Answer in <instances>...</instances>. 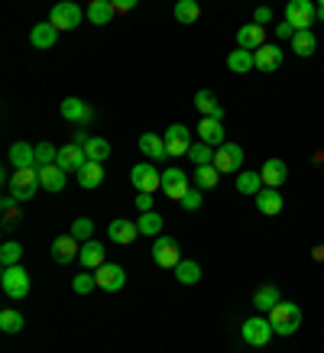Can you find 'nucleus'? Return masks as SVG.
<instances>
[{"mask_svg": "<svg viewBox=\"0 0 324 353\" xmlns=\"http://www.w3.org/2000/svg\"><path fill=\"white\" fill-rule=\"evenodd\" d=\"M243 165V150L237 143H227V146H217L214 152V169L217 172H237Z\"/></svg>", "mask_w": 324, "mask_h": 353, "instance_id": "2eb2a0df", "label": "nucleus"}, {"mask_svg": "<svg viewBox=\"0 0 324 353\" xmlns=\"http://www.w3.org/2000/svg\"><path fill=\"white\" fill-rule=\"evenodd\" d=\"M20 259H23V246L17 243V240H7V243L0 246V266L7 269V266H20Z\"/></svg>", "mask_w": 324, "mask_h": 353, "instance_id": "ea45409f", "label": "nucleus"}, {"mask_svg": "<svg viewBox=\"0 0 324 353\" xmlns=\"http://www.w3.org/2000/svg\"><path fill=\"white\" fill-rule=\"evenodd\" d=\"M253 62H256L259 72H279L282 68V49L276 43H266L263 49L253 52Z\"/></svg>", "mask_w": 324, "mask_h": 353, "instance_id": "a211bd4d", "label": "nucleus"}, {"mask_svg": "<svg viewBox=\"0 0 324 353\" xmlns=\"http://www.w3.org/2000/svg\"><path fill=\"white\" fill-rule=\"evenodd\" d=\"M85 17L94 23V26H108V23L114 20V7H110V0H94V3H88Z\"/></svg>", "mask_w": 324, "mask_h": 353, "instance_id": "cd10ccee", "label": "nucleus"}, {"mask_svg": "<svg viewBox=\"0 0 324 353\" xmlns=\"http://www.w3.org/2000/svg\"><path fill=\"white\" fill-rule=\"evenodd\" d=\"M65 175H68V172H62L59 165H49V169H39V182H43L45 192H62Z\"/></svg>", "mask_w": 324, "mask_h": 353, "instance_id": "c85d7f7f", "label": "nucleus"}, {"mask_svg": "<svg viewBox=\"0 0 324 353\" xmlns=\"http://www.w3.org/2000/svg\"><path fill=\"white\" fill-rule=\"evenodd\" d=\"M318 20H324V0L318 3Z\"/></svg>", "mask_w": 324, "mask_h": 353, "instance_id": "864d4df0", "label": "nucleus"}, {"mask_svg": "<svg viewBox=\"0 0 324 353\" xmlns=\"http://www.w3.org/2000/svg\"><path fill=\"white\" fill-rule=\"evenodd\" d=\"M198 137L207 146H224V123L214 117H201L198 120Z\"/></svg>", "mask_w": 324, "mask_h": 353, "instance_id": "aec40b11", "label": "nucleus"}, {"mask_svg": "<svg viewBox=\"0 0 324 353\" xmlns=\"http://www.w3.org/2000/svg\"><path fill=\"white\" fill-rule=\"evenodd\" d=\"M175 279H179L182 285H194V282L201 279V266H198L194 259H182V263L175 266Z\"/></svg>", "mask_w": 324, "mask_h": 353, "instance_id": "c9c22d12", "label": "nucleus"}, {"mask_svg": "<svg viewBox=\"0 0 324 353\" xmlns=\"http://www.w3.org/2000/svg\"><path fill=\"white\" fill-rule=\"evenodd\" d=\"M23 314L20 311H13V308H3L0 311V331L3 334H20L23 331Z\"/></svg>", "mask_w": 324, "mask_h": 353, "instance_id": "58836bf2", "label": "nucleus"}, {"mask_svg": "<svg viewBox=\"0 0 324 353\" xmlns=\"http://www.w3.org/2000/svg\"><path fill=\"white\" fill-rule=\"evenodd\" d=\"M198 17H201V3H198V0H179V3H175V20L179 23L188 26V23H194Z\"/></svg>", "mask_w": 324, "mask_h": 353, "instance_id": "f704fd0d", "label": "nucleus"}, {"mask_svg": "<svg viewBox=\"0 0 324 353\" xmlns=\"http://www.w3.org/2000/svg\"><path fill=\"white\" fill-rule=\"evenodd\" d=\"M162 192L169 194L172 201L182 204V198L188 194V175H185L182 169H162Z\"/></svg>", "mask_w": 324, "mask_h": 353, "instance_id": "f8f14e48", "label": "nucleus"}, {"mask_svg": "<svg viewBox=\"0 0 324 353\" xmlns=\"http://www.w3.org/2000/svg\"><path fill=\"white\" fill-rule=\"evenodd\" d=\"M81 20H88L85 10L78 7V3H72V0H62V3H55L52 10H49V23H52L55 30H75Z\"/></svg>", "mask_w": 324, "mask_h": 353, "instance_id": "39448f33", "label": "nucleus"}, {"mask_svg": "<svg viewBox=\"0 0 324 353\" xmlns=\"http://www.w3.org/2000/svg\"><path fill=\"white\" fill-rule=\"evenodd\" d=\"M59 110H62V117L68 120V123H78V127L91 123V117H94V108H91L88 101H81V97H65Z\"/></svg>", "mask_w": 324, "mask_h": 353, "instance_id": "9d476101", "label": "nucleus"}, {"mask_svg": "<svg viewBox=\"0 0 324 353\" xmlns=\"http://www.w3.org/2000/svg\"><path fill=\"white\" fill-rule=\"evenodd\" d=\"M136 208H140V214H150L152 211V194H140V198H136Z\"/></svg>", "mask_w": 324, "mask_h": 353, "instance_id": "3c124183", "label": "nucleus"}, {"mask_svg": "<svg viewBox=\"0 0 324 353\" xmlns=\"http://www.w3.org/2000/svg\"><path fill=\"white\" fill-rule=\"evenodd\" d=\"M214 146H207V143H194L192 150H188V159L194 162V169H201V165H214Z\"/></svg>", "mask_w": 324, "mask_h": 353, "instance_id": "4c0bfd02", "label": "nucleus"}, {"mask_svg": "<svg viewBox=\"0 0 324 353\" xmlns=\"http://www.w3.org/2000/svg\"><path fill=\"white\" fill-rule=\"evenodd\" d=\"M152 259H156V266L162 269H175L182 263V250L175 243V236H156V243H152Z\"/></svg>", "mask_w": 324, "mask_h": 353, "instance_id": "0eeeda50", "label": "nucleus"}, {"mask_svg": "<svg viewBox=\"0 0 324 353\" xmlns=\"http://www.w3.org/2000/svg\"><path fill=\"white\" fill-rule=\"evenodd\" d=\"M10 162L13 169H36V146H30V143H13L10 146Z\"/></svg>", "mask_w": 324, "mask_h": 353, "instance_id": "393cba45", "label": "nucleus"}, {"mask_svg": "<svg viewBox=\"0 0 324 353\" xmlns=\"http://www.w3.org/2000/svg\"><path fill=\"white\" fill-rule=\"evenodd\" d=\"M39 188H43V182H39V169H17L10 175V194L17 198V201H30V198H36Z\"/></svg>", "mask_w": 324, "mask_h": 353, "instance_id": "20e7f679", "label": "nucleus"}, {"mask_svg": "<svg viewBox=\"0 0 324 353\" xmlns=\"http://www.w3.org/2000/svg\"><path fill=\"white\" fill-rule=\"evenodd\" d=\"M266 46V26L259 23H247L237 30V49H247V52H256Z\"/></svg>", "mask_w": 324, "mask_h": 353, "instance_id": "4468645a", "label": "nucleus"}, {"mask_svg": "<svg viewBox=\"0 0 324 353\" xmlns=\"http://www.w3.org/2000/svg\"><path fill=\"white\" fill-rule=\"evenodd\" d=\"M0 211H3V227H13L20 221V201H17L13 194H7V198L0 201Z\"/></svg>", "mask_w": 324, "mask_h": 353, "instance_id": "c03bdc74", "label": "nucleus"}, {"mask_svg": "<svg viewBox=\"0 0 324 353\" xmlns=\"http://www.w3.org/2000/svg\"><path fill=\"white\" fill-rule=\"evenodd\" d=\"M97 289V279H94V272H78L75 279H72V292L75 295H88V292H94Z\"/></svg>", "mask_w": 324, "mask_h": 353, "instance_id": "a18cd8bd", "label": "nucleus"}, {"mask_svg": "<svg viewBox=\"0 0 324 353\" xmlns=\"http://www.w3.org/2000/svg\"><path fill=\"white\" fill-rule=\"evenodd\" d=\"M314 49H318V39H314L312 30H298V32H295V39H292V52L305 59V55H312Z\"/></svg>", "mask_w": 324, "mask_h": 353, "instance_id": "2f4dec72", "label": "nucleus"}, {"mask_svg": "<svg viewBox=\"0 0 324 353\" xmlns=\"http://www.w3.org/2000/svg\"><path fill=\"white\" fill-rule=\"evenodd\" d=\"M237 192L256 198V194L263 192V175H259V172H240L237 175Z\"/></svg>", "mask_w": 324, "mask_h": 353, "instance_id": "c756f323", "label": "nucleus"}, {"mask_svg": "<svg viewBox=\"0 0 324 353\" xmlns=\"http://www.w3.org/2000/svg\"><path fill=\"white\" fill-rule=\"evenodd\" d=\"M140 152L150 162L169 159V150H165V137H156V133H143L140 137Z\"/></svg>", "mask_w": 324, "mask_h": 353, "instance_id": "412c9836", "label": "nucleus"}, {"mask_svg": "<svg viewBox=\"0 0 324 353\" xmlns=\"http://www.w3.org/2000/svg\"><path fill=\"white\" fill-rule=\"evenodd\" d=\"M78 263H81L88 272H97V269L108 263V259H104V243H101V240H88V243H81V256H78Z\"/></svg>", "mask_w": 324, "mask_h": 353, "instance_id": "6ab92c4d", "label": "nucleus"}, {"mask_svg": "<svg viewBox=\"0 0 324 353\" xmlns=\"http://www.w3.org/2000/svg\"><path fill=\"white\" fill-rule=\"evenodd\" d=\"M295 32H298V30H295L289 20H282L279 26H276V36H279V39H295Z\"/></svg>", "mask_w": 324, "mask_h": 353, "instance_id": "09e8293b", "label": "nucleus"}, {"mask_svg": "<svg viewBox=\"0 0 324 353\" xmlns=\"http://www.w3.org/2000/svg\"><path fill=\"white\" fill-rule=\"evenodd\" d=\"M81 256V243H78L72 234H62V236H55L52 240V259L55 263H72V259Z\"/></svg>", "mask_w": 324, "mask_h": 353, "instance_id": "dca6fc26", "label": "nucleus"}, {"mask_svg": "<svg viewBox=\"0 0 324 353\" xmlns=\"http://www.w3.org/2000/svg\"><path fill=\"white\" fill-rule=\"evenodd\" d=\"M101 182H104V169H101V162H88L85 169L78 172V185H81V188H97Z\"/></svg>", "mask_w": 324, "mask_h": 353, "instance_id": "72a5a7b5", "label": "nucleus"}, {"mask_svg": "<svg viewBox=\"0 0 324 353\" xmlns=\"http://www.w3.org/2000/svg\"><path fill=\"white\" fill-rule=\"evenodd\" d=\"M0 289H3V295L13 301L26 299V295H30V272L23 266H7L0 272Z\"/></svg>", "mask_w": 324, "mask_h": 353, "instance_id": "f03ea898", "label": "nucleus"}, {"mask_svg": "<svg viewBox=\"0 0 324 353\" xmlns=\"http://www.w3.org/2000/svg\"><path fill=\"white\" fill-rule=\"evenodd\" d=\"M240 334H243V341H247L250 347H266L276 331H272L270 318H250V321H243Z\"/></svg>", "mask_w": 324, "mask_h": 353, "instance_id": "6e6552de", "label": "nucleus"}, {"mask_svg": "<svg viewBox=\"0 0 324 353\" xmlns=\"http://www.w3.org/2000/svg\"><path fill=\"white\" fill-rule=\"evenodd\" d=\"M285 20L295 30H312V23L318 20V3H312V0H289L285 3Z\"/></svg>", "mask_w": 324, "mask_h": 353, "instance_id": "423d86ee", "label": "nucleus"}, {"mask_svg": "<svg viewBox=\"0 0 324 353\" xmlns=\"http://www.w3.org/2000/svg\"><path fill=\"white\" fill-rule=\"evenodd\" d=\"M110 7H114V17H120V13L133 10V7H136V0H110Z\"/></svg>", "mask_w": 324, "mask_h": 353, "instance_id": "de8ad7c7", "label": "nucleus"}, {"mask_svg": "<svg viewBox=\"0 0 324 353\" xmlns=\"http://www.w3.org/2000/svg\"><path fill=\"white\" fill-rule=\"evenodd\" d=\"M85 156H88V162H101L104 165V159L110 156V143L104 137H91L85 146Z\"/></svg>", "mask_w": 324, "mask_h": 353, "instance_id": "7c9ffc66", "label": "nucleus"}, {"mask_svg": "<svg viewBox=\"0 0 324 353\" xmlns=\"http://www.w3.org/2000/svg\"><path fill=\"white\" fill-rule=\"evenodd\" d=\"M194 108H198V114H201V117H214V120H224V108L217 104V97L211 94V91H205V88H201V91L194 94Z\"/></svg>", "mask_w": 324, "mask_h": 353, "instance_id": "a878e982", "label": "nucleus"}, {"mask_svg": "<svg viewBox=\"0 0 324 353\" xmlns=\"http://www.w3.org/2000/svg\"><path fill=\"white\" fill-rule=\"evenodd\" d=\"M72 236H75L78 243L94 240V221H91V217H78L75 224H72Z\"/></svg>", "mask_w": 324, "mask_h": 353, "instance_id": "37998d69", "label": "nucleus"}, {"mask_svg": "<svg viewBox=\"0 0 324 353\" xmlns=\"http://www.w3.org/2000/svg\"><path fill=\"white\" fill-rule=\"evenodd\" d=\"M182 208L185 211H198L201 208V188H188V194L182 198Z\"/></svg>", "mask_w": 324, "mask_h": 353, "instance_id": "49530a36", "label": "nucleus"}, {"mask_svg": "<svg viewBox=\"0 0 324 353\" xmlns=\"http://www.w3.org/2000/svg\"><path fill=\"white\" fill-rule=\"evenodd\" d=\"M259 175H263V185H266V188H279V185L289 179V169H285L282 159H266L263 169H259Z\"/></svg>", "mask_w": 324, "mask_h": 353, "instance_id": "4be33fe9", "label": "nucleus"}, {"mask_svg": "<svg viewBox=\"0 0 324 353\" xmlns=\"http://www.w3.org/2000/svg\"><path fill=\"white\" fill-rule=\"evenodd\" d=\"M270 324L279 337H292V334L302 327V308L292 305V301H279V305L270 311Z\"/></svg>", "mask_w": 324, "mask_h": 353, "instance_id": "f257e3e1", "label": "nucleus"}, {"mask_svg": "<svg viewBox=\"0 0 324 353\" xmlns=\"http://www.w3.org/2000/svg\"><path fill=\"white\" fill-rule=\"evenodd\" d=\"M30 43L36 46V49H52V46L59 43V30H55L49 20H45V23H36V26L30 30Z\"/></svg>", "mask_w": 324, "mask_h": 353, "instance_id": "5701e85b", "label": "nucleus"}, {"mask_svg": "<svg viewBox=\"0 0 324 353\" xmlns=\"http://www.w3.org/2000/svg\"><path fill=\"white\" fill-rule=\"evenodd\" d=\"M314 259H318V263H324V243L314 246Z\"/></svg>", "mask_w": 324, "mask_h": 353, "instance_id": "603ef678", "label": "nucleus"}, {"mask_svg": "<svg viewBox=\"0 0 324 353\" xmlns=\"http://www.w3.org/2000/svg\"><path fill=\"white\" fill-rule=\"evenodd\" d=\"M192 130L185 127V123H172V127L165 130V150H169V156H188V150H192Z\"/></svg>", "mask_w": 324, "mask_h": 353, "instance_id": "1a4fd4ad", "label": "nucleus"}, {"mask_svg": "<svg viewBox=\"0 0 324 353\" xmlns=\"http://www.w3.org/2000/svg\"><path fill=\"white\" fill-rule=\"evenodd\" d=\"M217 182H221V172H217L214 165H201V169H194V188L211 192V188H217Z\"/></svg>", "mask_w": 324, "mask_h": 353, "instance_id": "473e14b6", "label": "nucleus"}, {"mask_svg": "<svg viewBox=\"0 0 324 353\" xmlns=\"http://www.w3.org/2000/svg\"><path fill=\"white\" fill-rule=\"evenodd\" d=\"M136 227H140L143 236H162V217L156 214V211H150V214H140Z\"/></svg>", "mask_w": 324, "mask_h": 353, "instance_id": "a19ab883", "label": "nucleus"}, {"mask_svg": "<svg viewBox=\"0 0 324 353\" xmlns=\"http://www.w3.org/2000/svg\"><path fill=\"white\" fill-rule=\"evenodd\" d=\"M256 201V208H259V214H266V217H276L282 211V194H279V188H263V192L253 198Z\"/></svg>", "mask_w": 324, "mask_h": 353, "instance_id": "b1692460", "label": "nucleus"}, {"mask_svg": "<svg viewBox=\"0 0 324 353\" xmlns=\"http://www.w3.org/2000/svg\"><path fill=\"white\" fill-rule=\"evenodd\" d=\"M94 279H97V289H104V292H120L127 285V272H123V266H117V263H104V266L94 272Z\"/></svg>", "mask_w": 324, "mask_h": 353, "instance_id": "9b49d317", "label": "nucleus"}, {"mask_svg": "<svg viewBox=\"0 0 324 353\" xmlns=\"http://www.w3.org/2000/svg\"><path fill=\"white\" fill-rule=\"evenodd\" d=\"M108 236H110V243L130 246L133 240H136V236H140V227H136V221L117 217V221H110V224H108Z\"/></svg>", "mask_w": 324, "mask_h": 353, "instance_id": "ddd939ff", "label": "nucleus"}, {"mask_svg": "<svg viewBox=\"0 0 324 353\" xmlns=\"http://www.w3.org/2000/svg\"><path fill=\"white\" fill-rule=\"evenodd\" d=\"M55 159H59V150L52 143H39L36 146V169H49V165H55Z\"/></svg>", "mask_w": 324, "mask_h": 353, "instance_id": "79ce46f5", "label": "nucleus"}, {"mask_svg": "<svg viewBox=\"0 0 324 353\" xmlns=\"http://www.w3.org/2000/svg\"><path fill=\"white\" fill-rule=\"evenodd\" d=\"M227 68H230L234 75H247V72H253V68H256L253 52H247V49H230V52H227Z\"/></svg>", "mask_w": 324, "mask_h": 353, "instance_id": "bb28decb", "label": "nucleus"}, {"mask_svg": "<svg viewBox=\"0 0 324 353\" xmlns=\"http://www.w3.org/2000/svg\"><path fill=\"white\" fill-rule=\"evenodd\" d=\"M270 20H272V10H270V7H256V13H253V23H259V26H266Z\"/></svg>", "mask_w": 324, "mask_h": 353, "instance_id": "8fccbe9b", "label": "nucleus"}, {"mask_svg": "<svg viewBox=\"0 0 324 353\" xmlns=\"http://www.w3.org/2000/svg\"><path fill=\"white\" fill-rule=\"evenodd\" d=\"M55 165L62 172H81L88 165V156L81 146H75V143H68V146H62L59 150V159H55Z\"/></svg>", "mask_w": 324, "mask_h": 353, "instance_id": "f3484780", "label": "nucleus"}, {"mask_svg": "<svg viewBox=\"0 0 324 353\" xmlns=\"http://www.w3.org/2000/svg\"><path fill=\"white\" fill-rule=\"evenodd\" d=\"M130 182L140 194H156L162 188V172L152 165V162H136L130 169Z\"/></svg>", "mask_w": 324, "mask_h": 353, "instance_id": "7ed1b4c3", "label": "nucleus"}, {"mask_svg": "<svg viewBox=\"0 0 324 353\" xmlns=\"http://www.w3.org/2000/svg\"><path fill=\"white\" fill-rule=\"evenodd\" d=\"M279 301L282 299H279V289H276V285H263V289L253 295V305H256L259 311H272Z\"/></svg>", "mask_w": 324, "mask_h": 353, "instance_id": "e433bc0d", "label": "nucleus"}]
</instances>
